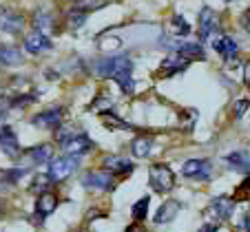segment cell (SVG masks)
I'll list each match as a JSON object with an SVG mask.
<instances>
[{"label":"cell","mask_w":250,"mask_h":232,"mask_svg":"<svg viewBox=\"0 0 250 232\" xmlns=\"http://www.w3.org/2000/svg\"><path fill=\"white\" fill-rule=\"evenodd\" d=\"M80 166V157H58V159L51 161V166H49V181H64L69 179L73 173H76V168Z\"/></svg>","instance_id":"cell-1"},{"label":"cell","mask_w":250,"mask_h":232,"mask_svg":"<svg viewBox=\"0 0 250 232\" xmlns=\"http://www.w3.org/2000/svg\"><path fill=\"white\" fill-rule=\"evenodd\" d=\"M148 181H151L153 190H157V193H168L175 186V175L168 166L155 164L151 168V173H148Z\"/></svg>","instance_id":"cell-2"},{"label":"cell","mask_w":250,"mask_h":232,"mask_svg":"<svg viewBox=\"0 0 250 232\" xmlns=\"http://www.w3.org/2000/svg\"><path fill=\"white\" fill-rule=\"evenodd\" d=\"M82 184L89 190H113L115 188V179L111 173L106 171H91L82 177Z\"/></svg>","instance_id":"cell-3"},{"label":"cell","mask_w":250,"mask_h":232,"mask_svg":"<svg viewBox=\"0 0 250 232\" xmlns=\"http://www.w3.org/2000/svg\"><path fill=\"white\" fill-rule=\"evenodd\" d=\"M0 151L5 153L7 157H11V159H18L20 157V142L11 126L0 128Z\"/></svg>","instance_id":"cell-4"},{"label":"cell","mask_w":250,"mask_h":232,"mask_svg":"<svg viewBox=\"0 0 250 232\" xmlns=\"http://www.w3.org/2000/svg\"><path fill=\"white\" fill-rule=\"evenodd\" d=\"M20 157L29 161L33 166H42V164H49L53 157V146L51 144H38V146L33 148H27L24 153H20Z\"/></svg>","instance_id":"cell-5"},{"label":"cell","mask_w":250,"mask_h":232,"mask_svg":"<svg viewBox=\"0 0 250 232\" xmlns=\"http://www.w3.org/2000/svg\"><path fill=\"white\" fill-rule=\"evenodd\" d=\"M182 175L190 179H208L210 177V161L206 159H188L182 164Z\"/></svg>","instance_id":"cell-6"},{"label":"cell","mask_w":250,"mask_h":232,"mask_svg":"<svg viewBox=\"0 0 250 232\" xmlns=\"http://www.w3.org/2000/svg\"><path fill=\"white\" fill-rule=\"evenodd\" d=\"M24 49H27L29 53H33V56H38V53L51 51L53 42H51V38H49V36H44V33L31 31L27 38H24Z\"/></svg>","instance_id":"cell-7"},{"label":"cell","mask_w":250,"mask_h":232,"mask_svg":"<svg viewBox=\"0 0 250 232\" xmlns=\"http://www.w3.org/2000/svg\"><path fill=\"white\" fill-rule=\"evenodd\" d=\"M128 58L126 56H111V58H102V60H98L93 64V71L95 76L100 77H113V73L118 71L120 66L126 62Z\"/></svg>","instance_id":"cell-8"},{"label":"cell","mask_w":250,"mask_h":232,"mask_svg":"<svg viewBox=\"0 0 250 232\" xmlns=\"http://www.w3.org/2000/svg\"><path fill=\"white\" fill-rule=\"evenodd\" d=\"M232 213H235V201L228 197H219L208 206V214L215 217L217 221H228L232 217Z\"/></svg>","instance_id":"cell-9"},{"label":"cell","mask_w":250,"mask_h":232,"mask_svg":"<svg viewBox=\"0 0 250 232\" xmlns=\"http://www.w3.org/2000/svg\"><path fill=\"white\" fill-rule=\"evenodd\" d=\"M91 146H93V144H91V139L86 137V135H82V133H76L69 142L62 144V148L66 151V155H71V157H82L84 153L91 151Z\"/></svg>","instance_id":"cell-10"},{"label":"cell","mask_w":250,"mask_h":232,"mask_svg":"<svg viewBox=\"0 0 250 232\" xmlns=\"http://www.w3.org/2000/svg\"><path fill=\"white\" fill-rule=\"evenodd\" d=\"M215 29H217V16H215V11L210 7H204L199 11V38H202V42L210 38Z\"/></svg>","instance_id":"cell-11"},{"label":"cell","mask_w":250,"mask_h":232,"mask_svg":"<svg viewBox=\"0 0 250 232\" xmlns=\"http://www.w3.org/2000/svg\"><path fill=\"white\" fill-rule=\"evenodd\" d=\"M62 115H64V109H51V111L38 113L31 122H33V126H38V128H56L62 124Z\"/></svg>","instance_id":"cell-12"},{"label":"cell","mask_w":250,"mask_h":232,"mask_svg":"<svg viewBox=\"0 0 250 232\" xmlns=\"http://www.w3.org/2000/svg\"><path fill=\"white\" fill-rule=\"evenodd\" d=\"M212 47H215V51H217L224 60H235V58L239 56V47H237V42L232 38H228V36H219V38H215L212 40Z\"/></svg>","instance_id":"cell-13"},{"label":"cell","mask_w":250,"mask_h":232,"mask_svg":"<svg viewBox=\"0 0 250 232\" xmlns=\"http://www.w3.org/2000/svg\"><path fill=\"white\" fill-rule=\"evenodd\" d=\"M104 168H106V173H111V175H126V173H133V161L126 159V157H118V155H111L104 159Z\"/></svg>","instance_id":"cell-14"},{"label":"cell","mask_w":250,"mask_h":232,"mask_svg":"<svg viewBox=\"0 0 250 232\" xmlns=\"http://www.w3.org/2000/svg\"><path fill=\"white\" fill-rule=\"evenodd\" d=\"M131 73H133V62L131 60H126L118 69V71L113 73V80L118 82L120 86H122L124 93H133V91H135V80L131 77Z\"/></svg>","instance_id":"cell-15"},{"label":"cell","mask_w":250,"mask_h":232,"mask_svg":"<svg viewBox=\"0 0 250 232\" xmlns=\"http://www.w3.org/2000/svg\"><path fill=\"white\" fill-rule=\"evenodd\" d=\"M58 208V194L56 193H40L38 201H36V214H38L40 219L49 217V214L53 213V210Z\"/></svg>","instance_id":"cell-16"},{"label":"cell","mask_w":250,"mask_h":232,"mask_svg":"<svg viewBox=\"0 0 250 232\" xmlns=\"http://www.w3.org/2000/svg\"><path fill=\"white\" fill-rule=\"evenodd\" d=\"M173 49H175V53L177 56H182V58H186V60H204V49H202V44H197V42H175L173 44Z\"/></svg>","instance_id":"cell-17"},{"label":"cell","mask_w":250,"mask_h":232,"mask_svg":"<svg viewBox=\"0 0 250 232\" xmlns=\"http://www.w3.org/2000/svg\"><path fill=\"white\" fill-rule=\"evenodd\" d=\"M180 201H166V204H162L160 206V210L155 213V223H168V221H173L177 214H180Z\"/></svg>","instance_id":"cell-18"},{"label":"cell","mask_w":250,"mask_h":232,"mask_svg":"<svg viewBox=\"0 0 250 232\" xmlns=\"http://www.w3.org/2000/svg\"><path fill=\"white\" fill-rule=\"evenodd\" d=\"M151 148H153V137H146V135L135 137V139H133V144H131V153L137 157V159H144V157H148Z\"/></svg>","instance_id":"cell-19"},{"label":"cell","mask_w":250,"mask_h":232,"mask_svg":"<svg viewBox=\"0 0 250 232\" xmlns=\"http://www.w3.org/2000/svg\"><path fill=\"white\" fill-rule=\"evenodd\" d=\"M22 24H24V20L16 14H7L5 11V14L0 16V27L5 29L7 33H20L22 31Z\"/></svg>","instance_id":"cell-20"},{"label":"cell","mask_w":250,"mask_h":232,"mask_svg":"<svg viewBox=\"0 0 250 232\" xmlns=\"http://www.w3.org/2000/svg\"><path fill=\"white\" fill-rule=\"evenodd\" d=\"M186 66H188V60L182 56H177V53H173V56H168L164 62H162V71L164 73H177V71H184Z\"/></svg>","instance_id":"cell-21"},{"label":"cell","mask_w":250,"mask_h":232,"mask_svg":"<svg viewBox=\"0 0 250 232\" xmlns=\"http://www.w3.org/2000/svg\"><path fill=\"white\" fill-rule=\"evenodd\" d=\"M22 62V51L16 47H0V64H20Z\"/></svg>","instance_id":"cell-22"},{"label":"cell","mask_w":250,"mask_h":232,"mask_svg":"<svg viewBox=\"0 0 250 232\" xmlns=\"http://www.w3.org/2000/svg\"><path fill=\"white\" fill-rule=\"evenodd\" d=\"M226 161L235 168V171H241V173H246L250 168V157H248V153H244V151L230 153V155L226 157Z\"/></svg>","instance_id":"cell-23"},{"label":"cell","mask_w":250,"mask_h":232,"mask_svg":"<svg viewBox=\"0 0 250 232\" xmlns=\"http://www.w3.org/2000/svg\"><path fill=\"white\" fill-rule=\"evenodd\" d=\"M33 27H36V31L47 36V33L53 29V18L47 14V11H36V16H33Z\"/></svg>","instance_id":"cell-24"},{"label":"cell","mask_w":250,"mask_h":232,"mask_svg":"<svg viewBox=\"0 0 250 232\" xmlns=\"http://www.w3.org/2000/svg\"><path fill=\"white\" fill-rule=\"evenodd\" d=\"M170 31H173V36H177V38H182V36H188L190 33V24L184 20V16L175 14L173 18H170Z\"/></svg>","instance_id":"cell-25"},{"label":"cell","mask_w":250,"mask_h":232,"mask_svg":"<svg viewBox=\"0 0 250 232\" xmlns=\"http://www.w3.org/2000/svg\"><path fill=\"white\" fill-rule=\"evenodd\" d=\"M104 5H106V0H73V9H80V11H84V14L102 9Z\"/></svg>","instance_id":"cell-26"},{"label":"cell","mask_w":250,"mask_h":232,"mask_svg":"<svg viewBox=\"0 0 250 232\" xmlns=\"http://www.w3.org/2000/svg\"><path fill=\"white\" fill-rule=\"evenodd\" d=\"M148 204H151V197H142L135 206H133V219L135 221H142V219H146L148 214Z\"/></svg>","instance_id":"cell-27"},{"label":"cell","mask_w":250,"mask_h":232,"mask_svg":"<svg viewBox=\"0 0 250 232\" xmlns=\"http://www.w3.org/2000/svg\"><path fill=\"white\" fill-rule=\"evenodd\" d=\"M66 20H69V29L71 31H76L78 27H82V24L86 22V14L80 9H71L69 16H66Z\"/></svg>","instance_id":"cell-28"},{"label":"cell","mask_w":250,"mask_h":232,"mask_svg":"<svg viewBox=\"0 0 250 232\" xmlns=\"http://www.w3.org/2000/svg\"><path fill=\"white\" fill-rule=\"evenodd\" d=\"M102 117H104V124L109 128H124V131H128V128H133L131 124H126L124 119H120V117H115V115H111V113H102Z\"/></svg>","instance_id":"cell-29"},{"label":"cell","mask_w":250,"mask_h":232,"mask_svg":"<svg viewBox=\"0 0 250 232\" xmlns=\"http://www.w3.org/2000/svg\"><path fill=\"white\" fill-rule=\"evenodd\" d=\"M244 199H250V175L237 186L235 190V199L232 201H244Z\"/></svg>","instance_id":"cell-30"},{"label":"cell","mask_w":250,"mask_h":232,"mask_svg":"<svg viewBox=\"0 0 250 232\" xmlns=\"http://www.w3.org/2000/svg\"><path fill=\"white\" fill-rule=\"evenodd\" d=\"M2 175H5L2 181H7V184H18V181L27 175V168H14V171H7V173H2Z\"/></svg>","instance_id":"cell-31"},{"label":"cell","mask_w":250,"mask_h":232,"mask_svg":"<svg viewBox=\"0 0 250 232\" xmlns=\"http://www.w3.org/2000/svg\"><path fill=\"white\" fill-rule=\"evenodd\" d=\"M100 47H102V51L115 49V47H120V38H104L102 42H100Z\"/></svg>","instance_id":"cell-32"},{"label":"cell","mask_w":250,"mask_h":232,"mask_svg":"<svg viewBox=\"0 0 250 232\" xmlns=\"http://www.w3.org/2000/svg\"><path fill=\"white\" fill-rule=\"evenodd\" d=\"M246 109H248V99H239V102H237V106H235V115H237V117H241V115L246 113Z\"/></svg>","instance_id":"cell-33"},{"label":"cell","mask_w":250,"mask_h":232,"mask_svg":"<svg viewBox=\"0 0 250 232\" xmlns=\"http://www.w3.org/2000/svg\"><path fill=\"white\" fill-rule=\"evenodd\" d=\"M124 232H146V230H144V226H142V223H133V226H128Z\"/></svg>","instance_id":"cell-34"},{"label":"cell","mask_w":250,"mask_h":232,"mask_svg":"<svg viewBox=\"0 0 250 232\" xmlns=\"http://www.w3.org/2000/svg\"><path fill=\"white\" fill-rule=\"evenodd\" d=\"M241 22H244V29L250 33V9L244 14V18H241Z\"/></svg>","instance_id":"cell-35"},{"label":"cell","mask_w":250,"mask_h":232,"mask_svg":"<svg viewBox=\"0 0 250 232\" xmlns=\"http://www.w3.org/2000/svg\"><path fill=\"white\" fill-rule=\"evenodd\" d=\"M7 106H9V104H7L5 99H0V119H2V115H5V111H7Z\"/></svg>","instance_id":"cell-36"},{"label":"cell","mask_w":250,"mask_h":232,"mask_svg":"<svg viewBox=\"0 0 250 232\" xmlns=\"http://www.w3.org/2000/svg\"><path fill=\"white\" fill-rule=\"evenodd\" d=\"M244 73H246V84H248V86H250V62H248V64H246Z\"/></svg>","instance_id":"cell-37"},{"label":"cell","mask_w":250,"mask_h":232,"mask_svg":"<svg viewBox=\"0 0 250 232\" xmlns=\"http://www.w3.org/2000/svg\"><path fill=\"white\" fill-rule=\"evenodd\" d=\"M199 232H217V226H204Z\"/></svg>","instance_id":"cell-38"},{"label":"cell","mask_w":250,"mask_h":232,"mask_svg":"<svg viewBox=\"0 0 250 232\" xmlns=\"http://www.w3.org/2000/svg\"><path fill=\"white\" fill-rule=\"evenodd\" d=\"M0 210H2V201H0Z\"/></svg>","instance_id":"cell-39"}]
</instances>
